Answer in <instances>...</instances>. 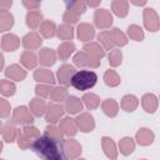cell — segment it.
<instances>
[{
    "label": "cell",
    "mask_w": 160,
    "mask_h": 160,
    "mask_svg": "<svg viewBox=\"0 0 160 160\" xmlns=\"http://www.w3.org/2000/svg\"><path fill=\"white\" fill-rule=\"evenodd\" d=\"M31 149L38 156L46 160H61L65 158L61 140H55L46 135L36 138L31 142Z\"/></svg>",
    "instance_id": "6da1fadb"
},
{
    "label": "cell",
    "mask_w": 160,
    "mask_h": 160,
    "mask_svg": "<svg viewBox=\"0 0 160 160\" xmlns=\"http://www.w3.org/2000/svg\"><path fill=\"white\" fill-rule=\"evenodd\" d=\"M98 81V75L91 71V70H80V71H75V74L71 78V82L70 85L74 86L76 90L79 91H85L89 90L91 88H94L96 85Z\"/></svg>",
    "instance_id": "7a4b0ae2"
},
{
    "label": "cell",
    "mask_w": 160,
    "mask_h": 160,
    "mask_svg": "<svg viewBox=\"0 0 160 160\" xmlns=\"http://www.w3.org/2000/svg\"><path fill=\"white\" fill-rule=\"evenodd\" d=\"M72 61L76 66L79 68H89V69H96L100 66V60L92 58L91 55H89L86 51L81 50V51H78L74 58H72Z\"/></svg>",
    "instance_id": "3957f363"
},
{
    "label": "cell",
    "mask_w": 160,
    "mask_h": 160,
    "mask_svg": "<svg viewBox=\"0 0 160 160\" xmlns=\"http://www.w3.org/2000/svg\"><path fill=\"white\" fill-rule=\"evenodd\" d=\"M142 21H144V26L146 30L151 31V32H155L159 30V26H160V21H159V15L158 12L151 9V8H146L144 9L142 11Z\"/></svg>",
    "instance_id": "277c9868"
},
{
    "label": "cell",
    "mask_w": 160,
    "mask_h": 160,
    "mask_svg": "<svg viewBox=\"0 0 160 160\" xmlns=\"http://www.w3.org/2000/svg\"><path fill=\"white\" fill-rule=\"evenodd\" d=\"M62 151H64V156L68 159H76L81 155L82 148L80 145V142L75 139H66L62 141Z\"/></svg>",
    "instance_id": "5b68a950"
},
{
    "label": "cell",
    "mask_w": 160,
    "mask_h": 160,
    "mask_svg": "<svg viewBox=\"0 0 160 160\" xmlns=\"http://www.w3.org/2000/svg\"><path fill=\"white\" fill-rule=\"evenodd\" d=\"M74 120L78 129L82 132H91L95 129V120L90 112H81Z\"/></svg>",
    "instance_id": "8992f818"
},
{
    "label": "cell",
    "mask_w": 160,
    "mask_h": 160,
    "mask_svg": "<svg viewBox=\"0 0 160 160\" xmlns=\"http://www.w3.org/2000/svg\"><path fill=\"white\" fill-rule=\"evenodd\" d=\"M94 24L99 29H108L112 25V15L106 9H98L94 12Z\"/></svg>",
    "instance_id": "52a82bcc"
},
{
    "label": "cell",
    "mask_w": 160,
    "mask_h": 160,
    "mask_svg": "<svg viewBox=\"0 0 160 160\" xmlns=\"http://www.w3.org/2000/svg\"><path fill=\"white\" fill-rule=\"evenodd\" d=\"M12 120L20 125H28V124H32L34 115L31 114V111L26 106L21 105V106L15 108V110L12 112Z\"/></svg>",
    "instance_id": "ba28073f"
},
{
    "label": "cell",
    "mask_w": 160,
    "mask_h": 160,
    "mask_svg": "<svg viewBox=\"0 0 160 160\" xmlns=\"http://www.w3.org/2000/svg\"><path fill=\"white\" fill-rule=\"evenodd\" d=\"M65 112V109L58 104V102H51L48 105L46 111H45V120L50 124H55L58 121H60V119L62 118Z\"/></svg>",
    "instance_id": "9c48e42d"
},
{
    "label": "cell",
    "mask_w": 160,
    "mask_h": 160,
    "mask_svg": "<svg viewBox=\"0 0 160 160\" xmlns=\"http://www.w3.org/2000/svg\"><path fill=\"white\" fill-rule=\"evenodd\" d=\"M75 68L72 66V65H70V64H64V65H61L59 69H58V71H56V79H58V81L61 84V85H64V86H69L70 85V82H71V78H72V75L75 74Z\"/></svg>",
    "instance_id": "30bf717a"
},
{
    "label": "cell",
    "mask_w": 160,
    "mask_h": 160,
    "mask_svg": "<svg viewBox=\"0 0 160 160\" xmlns=\"http://www.w3.org/2000/svg\"><path fill=\"white\" fill-rule=\"evenodd\" d=\"M76 36L80 41H84V42L92 40L95 36L94 26L91 24H88V22H80L76 28Z\"/></svg>",
    "instance_id": "8fae6325"
},
{
    "label": "cell",
    "mask_w": 160,
    "mask_h": 160,
    "mask_svg": "<svg viewBox=\"0 0 160 160\" xmlns=\"http://www.w3.org/2000/svg\"><path fill=\"white\" fill-rule=\"evenodd\" d=\"M21 42L26 50H36L41 46L42 39L38 32L31 31V32H28L26 35H24V38L21 39Z\"/></svg>",
    "instance_id": "7c38bea8"
},
{
    "label": "cell",
    "mask_w": 160,
    "mask_h": 160,
    "mask_svg": "<svg viewBox=\"0 0 160 160\" xmlns=\"http://www.w3.org/2000/svg\"><path fill=\"white\" fill-rule=\"evenodd\" d=\"M5 75L14 81H22L26 78V70L19 64H11L5 69Z\"/></svg>",
    "instance_id": "4fadbf2b"
},
{
    "label": "cell",
    "mask_w": 160,
    "mask_h": 160,
    "mask_svg": "<svg viewBox=\"0 0 160 160\" xmlns=\"http://www.w3.org/2000/svg\"><path fill=\"white\" fill-rule=\"evenodd\" d=\"M135 140L141 146H149V145H151L154 142L155 134L148 128H141V129L138 130V132L135 135Z\"/></svg>",
    "instance_id": "5bb4252c"
},
{
    "label": "cell",
    "mask_w": 160,
    "mask_h": 160,
    "mask_svg": "<svg viewBox=\"0 0 160 160\" xmlns=\"http://www.w3.org/2000/svg\"><path fill=\"white\" fill-rule=\"evenodd\" d=\"M20 46V39L15 34H5L1 38V49L5 51H15Z\"/></svg>",
    "instance_id": "9a60e30c"
},
{
    "label": "cell",
    "mask_w": 160,
    "mask_h": 160,
    "mask_svg": "<svg viewBox=\"0 0 160 160\" xmlns=\"http://www.w3.org/2000/svg\"><path fill=\"white\" fill-rule=\"evenodd\" d=\"M38 61H39L42 66H51V65H54L55 61H56V52H55L52 49L42 48V49L39 50Z\"/></svg>",
    "instance_id": "2e32d148"
},
{
    "label": "cell",
    "mask_w": 160,
    "mask_h": 160,
    "mask_svg": "<svg viewBox=\"0 0 160 160\" xmlns=\"http://www.w3.org/2000/svg\"><path fill=\"white\" fill-rule=\"evenodd\" d=\"M101 148H102V151L106 155V158L112 159V160L118 158L119 150L116 149V145H115V142H114V140L111 138L102 136L101 138Z\"/></svg>",
    "instance_id": "e0dca14e"
},
{
    "label": "cell",
    "mask_w": 160,
    "mask_h": 160,
    "mask_svg": "<svg viewBox=\"0 0 160 160\" xmlns=\"http://www.w3.org/2000/svg\"><path fill=\"white\" fill-rule=\"evenodd\" d=\"M82 108H84V104H82V101L79 98H76V96H69L68 95V98L65 99V106H64V109H65L66 112H69L71 115L79 114L82 110Z\"/></svg>",
    "instance_id": "ac0fdd59"
},
{
    "label": "cell",
    "mask_w": 160,
    "mask_h": 160,
    "mask_svg": "<svg viewBox=\"0 0 160 160\" xmlns=\"http://www.w3.org/2000/svg\"><path fill=\"white\" fill-rule=\"evenodd\" d=\"M46 108H48V104L46 101L42 99V98H34L30 100V105H29V109L31 111V114L34 116H42L46 111Z\"/></svg>",
    "instance_id": "d6986e66"
},
{
    "label": "cell",
    "mask_w": 160,
    "mask_h": 160,
    "mask_svg": "<svg viewBox=\"0 0 160 160\" xmlns=\"http://www.w3.org/2000/svg\"><path fill=\"white\" fill-rule=\"evenodd\" d=\"M59 129L61 130L62 135L65 136H74L76 135L78 132V126L75 124V120L71 119V118H64L62 120H60V125H59Z\"/></svg>",
    "instance_id": "ffe728a7"
},
{
    "label": "cell",
    "mask_w": 160,
    "mask_h": 160,
    "mask_svg": "<svg viewBox=\"0 0 160 160\" xmlns=\"http://www.w3.org/2000/svg\"><path fill=\"white\" fill-rule=\"evenodd\" d=\"M2 139L4 141L11 144L16 140V135H18V129H16V122L14 120H9L4 128H2Z\"/></svg>",
    "instance_id": "44dd1931"
},
{
    "label": "cell",
    "mask_w": 160,
    "mask_h": 160,
    "mask_svg": "<svg viewBox=\"0 0 160 160\" xmlns=\"http://www.w3.org/2000/svg\"><path fill=\"white\" fill-rule=\"evenodd\" d=\"M20 62H21V65L25 69L32 70V69L36 68V65H38L39 61H38V56H36V54L34 51L25 50V51H22V54L20 56Z\"/></svg>",
    "instance_id": "7402d4cb"
},
{
    "label": "cell",
    "mask_w": 160,
    "mask_h": 160,
    "mask_svg": "<svg viewBox=\"0 0 160 160\" xmlns=\"http://www.w3.org/2000/svg\"><path fill=\"white\" fill-rule=\"evenodd\" d=\"M34 79L38 82H42V84H49V85L55 84V75L52 74L51 70H48V69L35 70L34 71Z\"/></svg>",
    "instance_id": "603a6c76"
},
{
    "label": "cell",
    "mask_w": 160,
    "mask_h": 160,
    "mask_svg": "<svg viewBox=\"0 0 160 160\" xmlns=\"http://www.w3.org/2000/svg\"><path fill=\"white\" fill-rule=\"evenodd\" d=\"M75 52V44L72 41H64L58 46L56 55L60 60H68Z\"/></svg>",
    "instance_id": "cb8c5ba5"
},
{
    "label": "cell",
    "mask_w": 160,
    "mask_h": 160,
    "mask_svg": "<svg viewBox=\"0 0 160 160\" xmlns=\"http://www.w3.org/2000/svg\"><path fill=\"white\" fill-rule=\"evenodd\" d=\"M84 51H86L89 55H91L92 58L98 59V60H101L104 56H105V50L102 46H100V44L98 42H94V41H88L84 48H82Z\"/></svg>",
    "instance_id": "d4e9b609"
},
{
    "label": "cell",
    "mask_w": 160,
    "mask_h": 160,
    "mask_svg": "<svg viewBox=\"0 0 160 160\" xmlns=\"http://www.w3.org/2000/svg\"><path fill=\"white\" fill-rule=\"evenodd\" d=\"M42 20H44L42 12L39 11V10H30V11L26 14V18H25L26 25H28L31 30H35L36 28H39L40 24L42 22Z\"/></svg>",
    "instance_id": "484cf974"
},
{
    "label": "cell",
    "mask_w": 160,
    "mask_h": 160,
    "mask_svg": "<svg viewBox=\"0 0 160 160\" xmlns=\"http://www.w3.org/2000/svg\"><path fill=\"white\" fill-rule=\"evenodd\" d=\"M141 105L142 109L149 112V114H154L158 109V98L154 94H145L141 99Z\"/></svg>",
    "instance_id": "4316f807"
},
{
    "label": "cell",
    "mask_w": 160,
    "mask_h": 160,
    "mask_svg": "<svg viewBox=\"0 0 160 160\" xmlns=\"http://www.w3.org/2000/svg\"><path fill=\"white\" fill-rule=\"evenodd\" d=\"M111 10L118 18H125L129 14V1L128 0H112Z\"/></svg>",
    "instance_id": "83f0119b"
},
{
    "label": "cell",
    "mask_w": 160,
    "mask_h": 160,
    "mask_svg": "<svg viewBox=\"0 0 160 160\" xmlns=\"http://www.w3.org/2000/svg\"><path fill=\"white\" fill-rule=\"evenodd\" d=\"M56 25L54 21L51 20H42V22L40 24L39 26V31L40 34L46 38V39H50V38H54L56 35Z\"/></svg>",
    "instance_id": "f1b7e54d"
},
{
    "label": "cell",
    "mask_w": 160,
    "mask_h": 160,
    "mask_svg": "<svg viewBox=\"0 0 160 160\" xmlns=\"http://www.w3.org/2000/svg\"><path fill=\"white\" fill-rule=\"evenodd\" d=\"M121 109L126 112H132L134 110H136L138 105H139V100L135 95H131V94H128V95H124L122 99H121Z\"/></svg>",
    "instance_id": "f546056e"
},
{
    "label": "cell",
    "mask_w": 160,
    "mask_h": 160,
    "mask_svg": "<svg viewBox=\"0 0 160 160\" xmlns=\"http://www.w3.org/2000/svg\"><path fill=\"white\" fill-rule=\"evenodd\" d=\"M101 109L104 114L109 118H115L119 112V104L114 99H105L101 102Z\"/></svg>",
    "instance_id": "4dcf8cb0"
},
{
    "label": "cell",
    "mask_w": 160,
    "mask_h": 160,
    "mask_svg": "<svg viewBox=\"0 0 160 160\" xmlns=\"http://www.w3.org/2000/svg\"><path fill=\"white\" fill-rule=\"evenodd\" d=\"M56 36L60 39V40H65V41H69L74 38V28L71 24H61L56 28Z\"/></svg>",
    "instance_id": "1f68e13d"
},
{
    "label": "cell",
    "mask_w": 160,
    "mask_h": 160,
    "mask_svg": "<svg viewBox=\"0 0 160 160\" xmlns=\"http://www.w3.org/2000/svg\"><path fill=\"white\" fill-rule=\"evenodd\" d=\"M134 150H135V141L130 136H125L119 141V151L122 155L128 156V155L132 154Z\"/></svg>",
    "instance_id": "d6a6232c"
},
{
    "label": "cell",
    "mask_w": 160,
    "mask_h": 160,
    "mask_svg": "<svg viewBox=\"0 0 160 160\" xmlns=\"http://www.w3.org/2000/svg\"><path fill=\"white\" fill-rule=\"evenodd\" d=\"M81 101H82V104L89 110H95L100 105V98L96 94H94V92H86V94H84L82 98H81Z\"/></svg>",
    "instance_id": "836d02e7"
},
{
    "label": "cell",
    "mask_w": 160,
    "mask_h": 160,
    "mask_svg": "<svg viewBox=\"0 0 160 160\" xmlns=\"http://www.w3.org/2000/svg\"><path fill=\"white\" fill-rule=\"evenodd\" d=\"M14 25V16L10 11H0V32L10 30Z\"/></svg>",
    "instance_id": "e575fe53"
},
{
    "label": "cell",
    "mask_w": 160,
    "mask_h": 160,
    "mask_svg": "<svg viewBox=\"0 0 160 160\" xmlns=\"http://www.w3.org/2000/svg\"><path fill=\"white\" fill-rule=\"evenodd\" d=\"M110 35L112 38V41H114V45L118 46V48H121V46H125L128 44V38L126 35L119 29V28H112L110 30Z\"/></svg>",
    "instance_id": "d590c367"
},
{
    "label": "cell",
    "mask_w": 160,
    "mask_h": 160,
    "mask_svg": "<svg viewBox=\"0 0 160 160\" xmlns=\"http://www.w3.org/2000/svg\"><path fill=\"white\" fill-rule=\"evenodd\" d=\"M104 81H105V84H106L108 86H110V88H116V86L120 85L121 79H120V75H119L115 70L109 69V70H106L105 74H104Z\"/></svg>",
    "instance_id": "8d00e7d4"
},
{
    "label": "cell",
    "mask_w": 160,
    "mask_h": 160,
    "mask_svg": "<svg viewBox=\"0 0 160 160\" xmlns=\"http://www.w3.org/2000/svg\"><path fill=\"white\" fill-rule=\"evenodd\" d=\"M68 89L66 86H55L51 89V92H50V98L54 102H61V101H65V99L68 98Z\"/></svg>",
    "instance_id": "74e56055"
},
{
    "label": "cell",
    "mask_w": 160,
    "mask_h": 160,
    "mask_svg": "<svg viewBox=\"0 0 160 160\" xmlns=\"http://www.w3.org/2000/svg\"><path fill=\"white\" fill-rule=\"evenodd\" d=\"M98 40L102 45L104 50H112L115 48L114 41H112V38L110 35V31H108V30H102L101 32H99Z\"/></svg>",
    "instance_id": "f35d334b"
},
{
    "label": "cell",
    "mask_w": 160,
    "mask_h": 160,
    "mask_svg": "<svg viewBox=\"0 0 160 160\" xmlns=\"http://www.w3.org/2000/svg\"><path fill=\"white\" fill-rule=\"evenodd\" d=\"M88 4L86 0H68V8L69 10L76 12L78 15H82L86 11Z\"/></svg>",
    "instance_id": "ab89813d"
},
{
    "label": "cell",
    "mask_w": 160,
    "mask_h": 160,
    "mask_svg": "<svg viewBox=\"0 0 160 160\" xmlns=\"http://www.w3.org/2000/svg\"><path fill=\"white\" fill-rule=\"evenodd\" d=\"M16 91V85L6 79L0 80V94L2 96H12Z\"/></svg>",
    "instance_id": "60d3db41"
},
{
    "label": "cell",
    "mask_w": 160,
    "mask_h": 160,
    "mask_svg": "<svg viewBox=\"0 0 160 160\" xmlns=\"http://www.w3.org/2000/svg\"><path fill=\"white\" fill-rule=\"evenodd\" d=\"M126 32H128V36L130 39L135 40V41H141V40H144V36H145L144 35V30L139 25H136V24L129 25Z\"/></svg>",
    "instance_id": "b9f144b4"
},
{
    "label": "cell",
    "mask_w": 160,
    "mask_h": 160,
    "mask_svg": "<svg viewBox=\"0 0 160 160\" xmlns=\"http://www.w3.org/2000/svg\"><path fill=\"white\" fill-rule=\"evenodd\" d=\"M108 59H109L110 66L118 68V66L121 65V62H122V52H121V50H120V49H112V50L110 51Z\"/></svg>",
    "instance_id": "7bdbcfd3"
},
{
    "label": "cell",
    "mask_w": 160,
    "mask_h": 160,
    "mask_svg": "<svg viewBox=\"0 0 160 160\" xmlns=\"http://www.w3.org/2000/svg\"><path fill=\"white\" fill-rule=\"evenodd\" d=\"M22 131V134L32 142L36 138H39L40 136V130L36 128V126H34V125H31V124H28V125H24V129L21 130Z\"/></svg>",
    "instance_id": "ee69618b"
},
{
    "label": "cell",
    "mask_w": 160,
    "mask_h": 160,
    "mask_svg": "<svg viewBox=\"0 0 160 160\" xmlns=\"http://www.w3.org/2000/svg\"><path fill=\"white\" fill-rule=\"evenodd\" d=\"M44 135H46L49 138H52L55 140H62V132H61V130L59 128H56L54 124L48 125L44 129Z\"/></svg>",
    "instance_id": "f6af8a7d"
},
{
    "label": "cell",
    "mask_w": 160,
    "mask_h": 160,
    "mask_svg": "<svg viewBox=\"0 0 160 160\" xmlns=\"http://www.w3.org/2000/svg\"><path fill=\"white\" fill-rule=\"evenodd\" d=\"M51 86H52V85L40 82L39 85L35 86V94H36L39 98H42V99L49 98V96H50V92H51V89H52Z\"/></svg>",
    "instance_id": "bcb514c9"
},
{
    "label": "cell",
    "mask_w": 160,
    "mask_h": 160,
    "mask_svg": "<svg viewBox=\"0 0 160 160\" xmlns=\"http://www.w3.org/2000/svg\"><path fill=\"white\" fill-rule=\"evenodd\" d=\"M16 141H18V146L21 150H28L29 148H31V141L22 134V131L18 130V135H16Z\"/></svg>",
    "instance_id": "7dc6e473"
},
{
    "label": "cell",
    "mask_w": 160,
    "mask_h": 160,
    "mask_svg": "<svg viewBox=\"0 0 160 160\" xmlns=\"http://www.w3.org/2000/svg\"><path fill=\"white\" fill-rule=\"evenodd\" d=\"M79 19H80V15H78L76 12H74V11H71V10H69V9H66L65 10V12H64V15H62V20H64V22H66V24H76L78 21H79Z\"/></svg>",
    "instance_id": "c3c4849f"
},
{
    "label": "cell",
    "mask_w": 160,
    "mask_h": 160,
    "mask_svg": "<svg viewBox=\"0 0 160 160\" xmlns=\"http://www.w3.org/2000/svg\"><path fill=\"white\" fill-rule=\"evenodd\" d=\"M10 111H11V106H10V102L2 98H0V118L5 119L10 115Z\"/></svg>",
    "instance_id": "681fc988"
},
{
    "label": "cell",
    "mask_w": 160,
    "mask_h": 160,
    "mask_svg": "<svg viewBox=\"0 0 160 160\" xmlns=\"http://www.w3.org/2000/svg\"><path fill=\"white\" fill-rule=\"evenodd\" d=\"M22 5L30 11V10H36L40 6V1L41 0H21Z\"/></svg>",
    "instance_id": "f907efd6"
},
{
    "label": "cell",
    "mask_w": 160,
    "mask_h": 160,
    "mask_svg": "<svg viewBox=\"0 0 160 160\" xmlns=\"http://www.w3.org/2000/svg\"><path fill=\"white\" fill-rule=\"evenodd\" d=\"M12 6V0H0V11H9Z\"/></svg>",
    "instance_id": "816d5d0a"
},
{
    "label": "cell",
    "mask_w": 160,
    "mask_h": 160,
    "mask_svg": "<svg viewBox=\"0 0 160 160\" xmlns=\"http://www.w3.org/2000/svg\"><path fill=\"white\" fill-rule=\"evenodd\" d=\"M100 2H101V0H86L88 6H90V8H96L100 5Z\"/></svg>",
    "instance_id": "f5cc1de1"
},
{
    "label": "cell",
    "mask_w": 160,
    "mask_h": 160,
    "mask_svg": "<svg viewBox=\"0 0 160 160\" xmlns=\"http://www.w3.org/2000/svg\"><path fill=\"white\" fill-rule=\"evenodd\" d=\"M130 2L134 4L135 6H144L148 2V0H130Z\"/></svg>",
    "instance_id": "db71d44e"
},
{
    "label": "cell",
    "mask_w": 160,
    "mask_h": 160,
    "mask_svg": "<svg viewBox=\"0 0 160 160\" xmlns=\"http://www.w3.org/2000/svg\"><path fill=\"white\" fill-rule=\"evenodd\" d=\"M4 64H5V60H4V55L0 52V71L4 69Z\"/></svg>",
    "instance_id": "11a10c76"
},
{
    "label": "cell",
    "mask_w": 160,
    "mask_h": 160,
    "mask_svg": "<svg viewBox=\"0 0 160 160\" xmlns=\"http://www.w3.org/2000/svg\"><path fill=\"white\" fill-rule=\"evenodd\" d=\"M2 128H4V125H2V122H1V120H0V134L2 132Z\"/></svg>",
    "instance_id": "9f6ffc18"
},
{
    "label": "cell",
    "mask_w": 160,
    "mask_h": 160,
    "mask_svg": "<svg viewBox=\"0 0 160 160\" xmlns=\"http://www.w3.org/2000/svg\"><path fill=\"white\" fill-rule=\"evenodd\" d=\"M1 151H2V142L0 141V152H1Z\"/></svg>",
    "instance_id": "6f0895ef"
}]
</instances>
